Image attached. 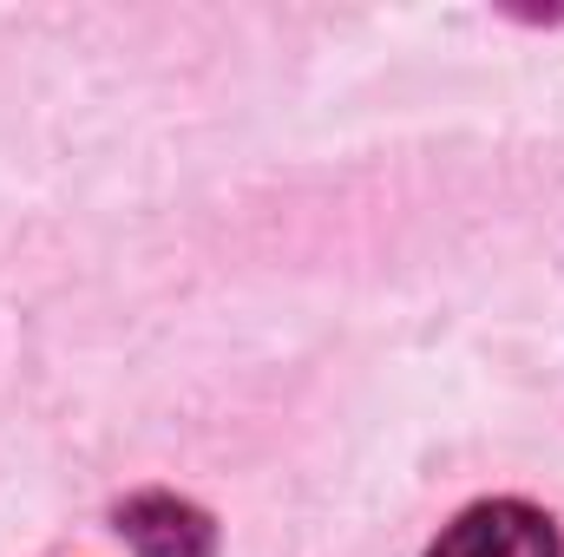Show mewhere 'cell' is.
Returning <instances> with one entry per match:
<instances>
[{
  "mask_svg": "<svg viewBox=\"0 0 564 557\" xmlns=\"http://www.w3.org/2000/svg\"><path fill=\"white\" fill-rule=\"evenodd\" d=\"M426 557H564L558 525L525 505V499H486L473 512H459Z\"/></svg>",
  "mask_w": 564,
  "mask_h": 557,
  "instance_id": "obj_1",
  "label": "cell"
},
{
  "mask_svg": "<svg viewBox=\"0 0 564 557\" xmlns=\"http://www.w3.org/2000/svg\"><path fill=\"white\" fill-rule=\"evenodd\" d=\"M119 538L139 557H217V518L177 492H139L112 512Z\"/></svg>",
  "mask_w": 564,
  "mask_h": 557,
  "instance_id": "obj_2",
  "label": "cell"
}]
</instances>
